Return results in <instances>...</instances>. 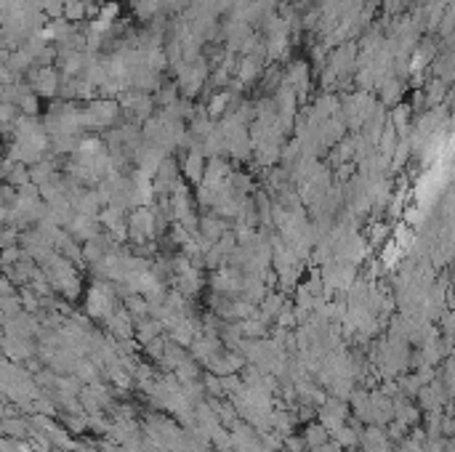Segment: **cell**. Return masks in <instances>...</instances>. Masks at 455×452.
I'll list each match as a JSON object with an SVG mask.
<instances>
[{"label": "cell", "mask_w": 455, "mask_h": 452, "mask_svg": "<svg viewBox=\"0 0 455 452\" xmlns=\"http://www.w3.org/2000/svg\"><path fill=\"white\" fill-rule=\"evenodd\" d=\"M0 184H3V176H0Z\"/></svg>", "instance_id": "12"}, {"label": "cell", "mask_w": 455, "mask_h": 452, "mask_svg": "<svg viewBox=\"0 0 455 452\" xmlns=\"http://www.w3.org/2000/svg\"><path fill=\"white\" fill-rule=\"evenodd\" d=\"M389 237V226L386 224H375L373 229H370V245H378V242H384Z\"/></svg>", "instance_id": "10"}, {"label": "cell", "mask_w": 455, "mask_h": 452, "mask_svg": "<svg viewBox=\"0 0 455 452\" xmlns=\"http://www.w3.org/2000/svg\"><path fill=\"white\" fill-rule=\"evenodd\" d=\"M182 171H184V176H187L189 181L200 184L202 173H205V154H202V152H197V149H189L187 154H184Z\"/></svg>", "instance_id": "5"}, {"label": "cell", "mask_w": 455, "mask_h": 452, "mask_svg": "<svg viewBox=\"0 0 455 452\" xmlns=\"http://www.w3.org/2000/svg\"><path fill=\"white\" fill-rule=\"evenodd\" d=\"M407 3H410V0H386V14L394 16V14H399V11L407 6Z\"/></svg>", "instance_id": "11"}, {"label": "cell", "mask_w": 455, "mask_h": 452, "mask_svg": "<svg viewBox=\"0 0 455 452\" xmlns=\"http://www.w3.org/2000/svg\"><path fill=\"white\" fill-rule=\"evenodd\" d=\"M21 117V112L16 104H0V133L9 136L14 131V122Z\"/></svg>", "instance_id": "6"}, {"label": "cell", "mask_w": 455, "mask_h": 452, "mask_svg": "<svg viewBox=\"0 0 455 452\" xmlns=\"http://www.w3.org/2000/svg\"><path fill=\"white\" fill-rule=\"evenodd\" d=\"M64 229H67V234H70L72 240H78V242H88L93 240L96 234H101L99 219H96V216H83V213H75L72 221L67 224Z\"/></svg>", "instance_id": "2"}, {"label": "cell", "mask_w": 455, "mask_h": 452, "mask_svg": "<svg viewBox=\"0 0 455 452\" xmlns=\"http://www.w3.org/2000/svg\"><path fill=\"white\" fill-rule=\"evenodd\" d=\"M21 80L30 83L35 96H43V99H56L59 96L61 75L56 67H30Z\"/></svg>", "instance_id": "1"}, {"label": "cell", "mask_w": 455, "mask_h": 452, "mask_svg": "<svg viewBox=\"0 0 455 452\" xmlns=\"http://www.w3.org/2000/svg\"><path fill=\"white\" fill-rule=\"evenodd\" d=\"M229 90H224V93H213L211 101H208V110H205V115L211 117V120H216V117H221L224 112H226V104H229Z\"/></svg>", "instance_id": "7"}, {"label": "cell", "mask_w": 455, "mask_h": 452, "mask_svg": "<svg viewBox=\"0 0 455 452\" xmlns=\"http://www.w3.org/2000/svg\"><path fill=\"white\" fill-rule=\"evenodd\" d=\"M176 99H179V88H176V85H160V88L155 90V99L152 101L165 110V107H171Z\"/></svg>", "instance_id": "8"}, {"label": "cell", "mask_w": 455, "mask_h": 452, "mask_svg": "<svg viewBox=\"0 0 455 452\" xmlns=\"http://www.w3.org/2000/svg\"><path fill=\"white\" fill-rule=\"evenodd\" d=\"M197 226H200V229H197V234H200L202 240H208V242H216L224 234V231H226V221H224V219H219L216 213L197 219Z\"/></svg>", "instance_id": "4"}, {"label": "cell", "mask_w": 455, "mask_h": 452, "mask_svg": "<svg viewBox=\"0 0 455 452\" xmlns=\"http://www.w3.org/2000/svg\"><path fill=\"white\" fill-rule=\"evenodd\" d=\"M122 110L133 115L136 120H150V112L155 107V101H152L150 93H142V90H128V93H122Z\"/></svg>", "instance_id": "3"}, {"label": "cell", "mask_w": 455, "mask_h": 452, "mask_svg": "<svg viewBox=\"0 0 455 452\" xmlns=\"http://www.w3.org/2000/svg\"><path fill=\"white\" fill-rule=\"evenodd\" d=\"M16 107H19V112L24 115V117H38V112H41V101H38L35 93H24V96L16 101Z\"/></svg>", "instance_id": "9"}]
</instances>
